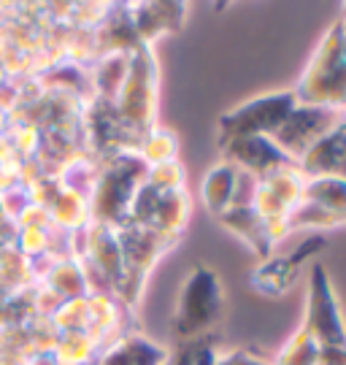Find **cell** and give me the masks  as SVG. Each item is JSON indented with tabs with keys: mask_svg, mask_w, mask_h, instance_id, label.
<instances>
[{
	"mask_svg": "<svg viewBox=\"0 0 346 365\" xmlns=\"http://www.w3.org/2000/svg\"><path fill=\"white\" fill-rule=\"evenodd\" d=\"M344 122H346V111H344Z\"/></svg>",
	"mask_w": 346,
	"mask_h": 365,
	"instance_id": "obj_24",
	"label": "cell"
},
{
	"mask_svg": "<svg viewBox=\"0 0 346 365\" xmlns=\"http://www.w3.org/2000/svg\"><path fill=\"white\" fill-rule=\"evenodd\" d=\"M146 184L157 192H181L187 190V170L181 165V160H168L146 170Z\"/></svg>",
	"mask_w": 346,
	"mask_h": 365,
	"instance_id": "obj_19",
	"label": "cell"
},
{
	"mask_svg": "<svg viewBox=\"0 0 346 365\" xmlns=\"http://www.w3.org/2000/svg\"><path fill=\"white\" fill-rule=\"evenodd\" d=\"M166 365H190V344L179 346L176 352L171 354V360H168Z\"/></svg>",
	"mask_w": 346,
	"mask_h": 365,
	"instance_id": "obj_22",
	"label": "cell"
},
{
	"mask_svg": "<svg viewBox=\"0 0 346 365\" xmlns=\"http://www.w3.org/2000/svg\"><path fill=\"white\" fill-rule=\"evenodd\" d=\"M322 249H327L325 233H311L303 238L297 247L290 252H273L270 257L257 262V268L252 271V287L255 292L265 295V298H282L290 289L297 284V279L303 274V265L314 262Z\"/></svg>",
	"mask_w": 346,
	"mask_h": 365,
	"instance_id": "obj_8",
	"label": "cell"
},
{
	"mask_svg": "<svg viewBox=\"0 0 346 365\" xmlns=\"http://www.w3.org/2000/svg\"><path fill=\"white\" fill-rule=\"evenodd\" d=\"M320 344L308 336L303 327H297L290 339L284 341L279 354L270 360V365H317Z\"/></svg>",
	"mask_w": 346,
	"mask_h": 365,
	"instance_id": "obj_18",
	"label": "cell"
},
{
	"mask_svg": "<svg viewBox=\"0 0 346 365\" xmlns=\"http://www.w3.org/2000/svg\"><path fill=\"white\" fill-rule=\"evenodd\" d=\"M292 92L297 103L346 111V27L341 19L322 33Z\"/></svg>",
	"mask_w": 346,
	"mask_h": 365,
	"instance_id": "obj_1",
	"label": "cell"
},
{
	"mask_svg": "<svg viewBox=\"0 0 346 365\" xmlns=\"http://www.w3.org/2000/svg\"><path fill=\"white\" fill-rule=\"evenodd\" d=\"M346 225V179L322 176L303 182V200L284 222V238L300 230L325 233Z\"/></svg>",
	"mask_w": 346,
	"mask_h": 365,
	"instance_id": "obj_5",
	"label": "cell"
},
{
	"mask_svg": "<svg viewBox=\"0 0 346 365\" xmlns=\"http://www.w3.org/2000/svg\"><path fill=\"white\" fill-rule=\"evenodd\" d=\"M217 222L228 233L235 235V238L255 255L257 260H265V257H270V255L276 252V241H273V235H270L268 222L260 220V214H257L252 206L228 209L225 214H219Z\"/></svg>",
	"mask_w": 346,
	"mask_h": 365,
	"instance_id": "obj_13",
	"label": "cell"
},
{
	"mask_svg": "<svg viewBox=\"0 0 346 365\" xmlns=\"http://www.w3.org/2000/svg\"><path fill=\"white\" fill-rule=\"evenodd\" d=\"M219 160L230 163L233 168L241 170V173H249L252 179H263V176H268L284 165H295L279 146L273 144L270 135H249V138L228 141L225 146H219Z\"/></svg>",
	"mask_w": 346,
	"mask_h": 365,
	"instance_id": "obj_10",
	"label": "cell"
},
{
	"mask_svg": "<svg viewBox=\"0 0 346 365\" xmlns=\"http://www.w3.org/2000/svg\"><path fill=\"white\" fill-rule=\"evenodd\" d=\"M217 365H270V360L252 349H219Z\"/></svg>",
	"mask_w": 346,
	"mask_h": 365,
	"instance_id": "obj_20",
	"label": "cell"
},
{
	"mask_svg": "<svg viewBox=\"0 0 346 365\" xmlns=\"http://www.w3.org/2000/svg\"><path fill=\"white\" fill-rule=\"evenodd\" d=\"M317 365H346V346H320Z\"/></svg>",
	"mask_w": 346,
	"mask_h": 365,
	"instance_id": "obj_21",
	"label": "cell"
},
{
	"mask_svg": "<svg viewBox=\"0 0 346 365\" xmlns=\"http://www.w3.org/2000/svg\"><path fill=\"white\" fill-rule=\"evenodd\" d=\"M171 349L163 344L146 339L141 333H130L111 341L101 352L95 365H166L171 360Z\"/></svg>",
	"mask_w": 346,
	"mask_h": 365,
	"instance_id": "obj_14",
	"label": "cell"
},
{
	"mask_svg": "<svg viewBox=\"0 0 346 365\" xmlns=\"http://www.w3.org/2000/svg\"><path fill=\"white\" fill-rule=\"evenodd\" d=\"M300 327L320 346H346V319L325 262L314 260L306 282V314Z\"/></svg>",
	"mask_w": 346,
	"mask_h": 365,
	"instance_id": "obj_6",
	"label": "cell"
},
{
	"mask_svg": "<svg viewBox=\"0 0 346 365\" xmlns=\"http://www.w3.org/2000/svg\"><path fill=\"white\" fill-rule=\"evenodd\" d=\"M303 182H306V176L297 170V165H284V168L257 179L255 184L252 209L260 214V220L268 222L276 247H279V241H287L284 222L292 217V211L303 200Z\"/></svg>",
	"mask_w": 346,
	"mask_h": 365,
	"instance_id": "obj_7",
	"label": "cell"
},
{
	"mask_svg": "<svg viewBox=\"0 0 346 365\" xmlns=\"http://www.w3.org/2000/svg\"><path fill=\"white\" fill-rule=\"evenodd\" d=\"M235 182H238V170L225 160H219L217 165L205 170L203 182H200V203L211 217H219L230 209Z\"/></svg>",
	"mask_w": 346,
	"mask_h": 365,
	"instance_id": "obj_15",
	"label": "cell"
},
{
	"mask_svg": "<svg viewBox=\"0 0 346 365\" xmlns=\"http://www.w3.org/2000/svg\"><path fill=\"white\" fill-rule=\"evenodd\" d=\"M297 106V98L292 87L290 90H276L249 98L244 103L233 106L225 111L217 122V149L235 138H249V135H273L279 130L290 111Z\"/></svg>",
	"mask_w": 346,
	"mask_h": 365,
	"instance_id": "obj_4",
	"label": "cell"
},
{
	"mask_svg": "<svg viewBox=\"0 0 346 365\" xmlns=\"http://www.w3.org/2000/svg\"><path fill=\"white\" fill-rule=\"evenodd\" d=\"M225 287L214 268L198 262L190 274L184 276L173 309V336L176 344H195L200 339L214 336L222 317H225Z\"/></svg>",
	"mask_w": 346,
	"mask_h": 365,
	"instance_id": "obj_2",
	"label": "cell"
},
{
	"mask_svg": "<svg viewBox=\"0 0 346 365\" xmlns=\"http://www.w3.org/2000/svg\"><path fill=\"white\" fill-rule=\"evenodd\" d=\"M190 214H193V200H190L187 190H181V192H160L149 230H157V233L179 241L184 230H187V225H190Z\"/></svg>",
	"mask_w": 346,
	"mask_h": 365,
	"instance_id": "obj_16",
	"label": "cell"
},
{
	"mask_svg": "<svg viewBox=\"0 0 346 365\" xmlns=\"http://www.w3.org/2000/svg\"><path fill=\"white\" fill-rule=\"evenodd\" d=\"M136 155L141 157L149 168L168 163V160H179V138H176V133L154 125L152 130L141 135V141L136 146Z\"/></svg>",
	"mask_w": 346,
	"mask_h": 365,
	"instance_id": "obj_17",
	"label": "cell"
},
{
	"mask_svg": "<svg viewBox=\"0 0 346 365\" xmlns=\"http://www.w3.org/2000/svg\"><path fill=\"white\" fill-rule=\"evenodd\" d=\"M157 103H160V66L152 46H138L130 54L128 76L122 81L114 108L119 119L141 138L157 122Z\"/></svg>",
	"mask_w": 346,
	"mask_h": 365,
	"instance_id": "obj_3",
	"label": "cell"
},
{
	"mask_svg": "<svg viewBox=\"0 0 346 365\" xmlns=\"http://www.w3.org/2000/svg\"><path fill=\"white\" fill-rule=\"evenodd\" d=\"M338 19H341V22H344V27H346V9L341 11V16H338Z\"/></svg>",
	"mask_w": 346,
	"mask_h": 365,
	"instance_id": "obj_23",
	"label": "cell"
},
{
	"mask_svg": "<svg viewBox=\"0 0 346 365\" xmlns=\"http://www.w3.org/2000/svg\"><path fill=\"white\" fill-rule=\"evenodd\" d=\"M128 16L138 43L152 46L157 38L179 33L187 16V6L184 3H143V6L128 9Z\"/></svg>",
	"mask_w": 346,
	"mask_h": 365,
	"instance_id": "obj_11",
	"label": "cell"
},
{
	"mask_svg": "<svg viewBox=\"0 0 346 365\" xmlns=\"http://www.w3.org/2000/svg\"><path fill=\"white\" fill-rule=\"evenodd\" d=\"M338 122H344L341 111L322 108V106L297 103L290 111V117L284 119L282 125H279V130L273 133L270 138H273V144L279 146L292 163H297L320 138H325L327 133L333 130Z\"/></svg>",
	"mask_w": 346,
	"mask_h": 365,
	"instance_id": "obj_9",
	"label": "cell"
},
{
	"mask_svg": "<svg viewBox=\"0 0 346 365\" xmlns=\"http://www.w3.org/2000/svg\"><path fill=\"white\" fill-rule=\"evenodd\" d=\"M295 165L306 179H322V176L346 179V122H338Z\"/></svg>",
	"mask_w": 346,
	"mask_h": 365,
	"instance_id": "obj_12",
	"label": "cell"
}]
</instances>
